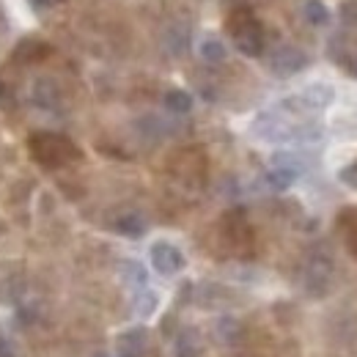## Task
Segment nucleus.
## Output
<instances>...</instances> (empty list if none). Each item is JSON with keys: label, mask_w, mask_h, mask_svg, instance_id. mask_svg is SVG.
I'll return each instance as SVG.
<instances>
[{"label": "nucleus", "mask_w": 357, "mask_h": 357, "mask_svg": "<svg viewBox=\"0 0 357 357\" xmlns=\"http://www.w3.org/2000/svg\"><path fill=\"white\" fill-rule=\"evenodd\" d=\"M198 55H201L204 61H209V63H220V61H225V45L220 42V39H215V36L201 39Z\"/></svg>", "instance_id": "nucleus-7"}, {"label": "nucleus", "mask_w": 357, "mask_h": 357, "mask_svg": "<svg viewBox=\"0 0 357 357\" xmlns=\"http://www.w3.org/2000/svg\"><path fill=\"white\" fill-rule=\"evenodd\" d=\"M58 3H63V0H28V6H31L33 11H47V8L58 6Z\"/></svg>", "instance_id": "nucleus-13"}, {"label": "nucleus", "mask_w": 357, "mask_h": 357, "mask_svg": "<svg viewBox=\"0 0 357 357\" xmlns=\"http://www.w3.org/2000/svg\"><path fill=\"white\" fill-rule=\"evenodd\" d=\"M305 63H308V58H305V52L297 50V47H280V50H275V55H272V61H269L272 72L280 75V77H289V75L305 69Z\"/></svg>", "instance_id": "nucleus-4"}, {"label": "nucleus", "mask_w": 357, "mask_h": 357, "mask_svg": "<svg viewBox=\"0 0 357 357\" xmlns=\"http://www.w3.org/2000/svg\"><path fill=\"white\" fill-rule=\"evenodd\" d=\"M344 20H347V22H349V20L355 22L357 20V3H347V6H344Z\"/></svg>", "instance_id": "nucleus-15"}, {"label": "nucleus", "mask_w": 357, "mask_h": 357, "mask_svg": "<svg viewBox=\"0 0 357 357\" xmlns=\"http://www.w3.org/2000/svg\"><path fill=\"white\" fill-rule=\"evenodd\" d=\"M149 259H151V267L157 269L160 275H176L187 264L184 253L171 242H154L151 250H149Z\"/></svg>", "instance_id": "nucleus-3"}, {"label": "nucleus", "mask_w": 357, "mask_h": 357, "mask_svg": "<svg viewBox=\"0 0 357 357\" xmlns=\"http://www.w3.org/2000/svg\"><path fill=\"white\" fill-rule=\"evenodd\" d=\"M157 308V294L154 291H146V297H143V305H140V313L143 316H149V313Z\"/></svg>", "instance_id": "nucleus-12"}, {"label": "nucleus", "mask_w": 357, "mask_h": 357, "mask_svg": "<svg viewBox=\"0 0 357 357\" xmlns=\"http://www.w3.org/2000/svg\"><path fill=\"white\" fill-rule=\"evenodd\" d=\"M225 28H228L234 45H236V50H239L242 55L256 58V55L264 52L267 36H264V28H261V22L256 20V14H253L250 8H245V6L234 8V14L228 17Z\"/></svg>", "instance_id": "nucleus-2"}, {"label": "nucleus", "mask_w": 357, "mask_h": 357, "mask_svg": "<svg viewBox=\"0 0 357 357\" xmlns=\"http://www.w3.org/2000/svg\"><path fill=\"white\" fill-rule=\"evenodd\" d=\"M50 52H52V47L47 45V42L28 36V39H22V42L17 45L14 58H17L20 63H39V61H45Z\"/></svg>", "instance_id": "nucleus-5"}, {"label": "nucleus", "mask_w": 357, "mask_h": 357, "mask_svg": "<svg viewBox=\"0 0 357 357\" xmlns=\"http://www.w3.org/2000/svg\"><path fill=\"white\" fill-rule=\"evenodd\" d=\"M113 228L119 231V234H124V236H143L146 234V220L137 215V212H127V215H121L116 223H113Z\"/></svg>", "instance_id": "nucleus-6"}, {"label": "nucleus", "mask_w": 357, "mask_h": 357, "mask_svg": "<svg viewBox=\"0 0 357 357\" xmlns=\"http://www.w3.org/2000/svg\"><path fill=\"white\" fill-rule=\"evenodd\" d=\"M294 171L291 168H275V171H269V184L275 187V190H286V187H291V181H294Z\"/></svg>", "instance_id": "nucleus-11"}, {"label": "nucleus", "mask_w": 357, "mask_h": 357, "mask_svg": "<svg viewBox=\"0 0 357 357\" xmlns=\"http://www.w3.org/2000/svg\"><path fill=\"white\" fill-rule=\"evenodd\" d=\"M341 181H347V184L357 187V162H355V165H349V168H344V171H341Z\"/></svg>", "instance_id": "nucleus-14"}, {"label": "nucleus", "mask_w": 357, "mask_h": 357, "mask_svg": "<svg viewBox=\"0 0 357 357\" xmlns=\"http://www.w3.org/2000/svg\"><path fill=\"white\" fill-rule=\"evenodd\" d=\"M303 17H305L311 25L321 28V25L330 22V8H327L321 0H308V3L303 6Z\"/></svg>", "instance_id": "nucleus-8"}, {"label": "nucleus", "mask_w": 357, "mask_h": 357, "mask_svg": "<svg viewBox=\"0 0 357 357\" xmlns=\"http://www.w3.org/2000/svg\"><path fill=\"white\" fill-rule=\"evenodd\" d=\"M165 107H168L171 113H190V110H192V96L181 89L168 91V93H165Z\"/></svg>", "instance_id": "nucleus-9"}, {"label": "nucleus", "mask_w": 357, "mask_h": 357, "mask_svg": "<svg viewBox=\"0 0 357 357\" xmlns=\"http://www.w3.org/2000/svg\"><path fill=\"white\" fill-rule=\"evenodd\" d=\"M201 355V347H198V338L192 333H184L176 341V357H198Z\"/></svg>", "instance_id": "nucleus-10"}, {"label": "nucleus", "mask_w": 357, "mask_h": 357, "mask_svg": "<svg viewBox=\"0 0 357 357\" xmlns=\"http://www.w3.org/2000/svg\"><path fill=\"white\" fill-rule=\"evenodd\" d=\"M28 151L42 168H63L80 160V149L58 132H33L28 137Z\"/></svg>", "instance_id": "nucleus-1"}]
</instances>
